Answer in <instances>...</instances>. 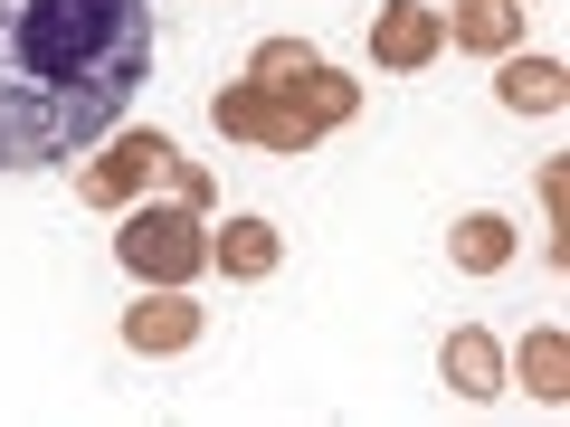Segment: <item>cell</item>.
<instances>
[{"mask_svg": "<svg viewBox=\"0 0 570 427\" xmlns=\"http://www.w3.org/2000/svg\"><path fill=\"white\" fill-rule=\"evenodd\" d=\"M190 342H200V305L181 285H142V305H124V351L163 361V351H190Z\"/></svg>", "mask_w": 570, "mask_h": 427, "instance_id": "cell-6", "label": "cell"}, {"mask_svg": "<svg viewBox=\"0 0 570 427\" xmlns=\"http://www.w3.org/2000/svg\"><path fill=\"white\" fill-rule=\"evenodd\" d=\"M171 162H181V152H171V133H124L115 152H96V162H77V200L86 209H134L142 190H163L171 181Z\"/></svg>", "mask_w": 570, "mask_h": 427, "instance_id": "cell-4", "label": "cell"}, {"mask_svg": "<svg viewBox=\"0 0 570 427\" xmlns=\"http://www.w3.org/2000/svg\"><path fill=\"white\" fill-rule=\"evenodd\" d=\"M314 67H324V48H305V39H257L247 77H257V86H305Z\"/></svg>", "mask_w": 570, "mask_h": 427, "instance_id": "cell-13", "label": "cell"}, {"mask_svg": "<svg viewBox=\"0 0 570 427\" xmlns=\"http://www.w3.org/2000/svg\"><path fill=\"white\" fill-rule=\"evenodd\" d=\"M352 115H362V86L333 77V67H314L305 86H257V77H238V86L209 96V123H219L228 142H257V152H314V142L343 133Z\"/></svg>", "mask_w": 570, "mask_h": 427, "instance_id": "cell-2", "label": "cell"}, {"mask_svg": "<svg viewBox=\"0 0 570 427\" xmlns=\"http://www.w3.org/2000/svg\"><path fill=\"white\" fill-rule=\"evenodd\" d=\"M448 39H456V48H485V58H504V48L523 39V0H456Z\"/></svg>", "mask_w": 570, "mask_h": 427, "instance_id": "cell-12", "label": "cell"}, {"mask_svg": "<svg viewBox=\"0 0 570 427\" xmlns=\"http://www.w3.org/2000/svg\"><path fill=\"white\" fill-rule=\"evenodd\" d=\"M438 48H448V10H428V0H381V20H371L381 77H419Z\"/></svg>", "mask_w": 570, "mask_h": 427, "instance_id": "cell-5", "label": "cell"}, {"mask_svg": "<svg viewBox=\"0 0 570 427\" xmlns=\"http://www.w3.org/2000/svg\"><path fill=\"white\" fill-rule=\"evenodd\" d=\"M209 266H219L228 285L276 276V266H285V228H276V219H228L219 238H209Z\"/></svg>", "mask_w": 570, "mask_h": 427, "instance_id": "cell-7", "label": "cell"}, {"mask_svg": "<svg viewBox=\"0 0 570 427\" xmlns=\"http://www.w3.org/2000/svg\"><path fill=\"white\" fill-rule=\"evenodd\" d=\"M494 96H504L513 115H561V105H570V67H561V58H523V48H504Z\"/></svg>", "mask_w": 570, "mask_h": 427, "instance_id": "cell-10", "label": "cell"}, {"mask_svg": "<svg viewBox=\"0 0 570 427\" xmlns=\"http://www.w3.org/2000/svg\"><path fill=\"white\" fill-rule=\"evenodd\" d=\"M513 380H523L542 408H561V399H570V332H551V324L523 332V351H513Z\"/></svg>", "mask_w": 570, "mask_h": 427, "instance_id": "cell-11", "label": "cell"}, {"mask_svg": "<svg viewBox=\"0 0 570 427\" xmlns=\"http://www.w3.org/2000/svg\"><path fill=\"white\" fill-rule=\"evenodd\" d=\"M153 77V0H0V171L96 152Z\"/></svg>", "mask_w": 570, "mask_h": 427, "instance_id": "cell-1", "label": "cell"}, {"mask_svg": "<svg viewBox=\"0 0 570 427\" xmlns=\"http://www.w3.org/2000/svg\"><path fill=\"white\" fill-rule=\"evenodd\" d=\"M561 200H570V171L551 162V171H542V219H551V247H561Z\"/></svg>", "mask_w": 570, "mask_h": 427, "instance_id": "cell-15", "label": "cell"}, {"mask_svg": "<svg viewBox=\"0 0 570 427\" xmlns=\"http://www.w3.org/2000/svg\"><path fill=\"white\" fill-rule=\"evenodd\" d=\"M513 247H523V238H513V219H504V209H466V219L448 228L456 276H504V266H513Z\"/></svg>", "mask_w": 570, "mask_h": 427, "instance_id": "cell-9", "label": "cell"}, {"mask_svg": "<svg viewBox=\"0 0 570 427\" xmlns=\"http://www.w3.org/2000/svg\"><path fill=\"white\" fill-rule=\"evenodd\" d=\"M438 380H448L456 399H494V389H504V351H494V332L456 324L448 342H438Z\"/></svg>", "mask_w": 570, "mask_h": 427, "instance_id": "cell-8", "label": "cell"}, {"mask_svg": "<svg viewBox=\"0 0 570 427\" xmlns=\"http://www.w3.org/2000/svg\"><path fill=\"white\" fill-rule=\"evenodd\" d=\"M163 190H171V200H181V209H200V219H209V200H219L200 162H171V181H163Z\"/></svg>", "mask_w": 570, "mask_h": 427, "instance_id": "cell-14", "label": "cell"}, {"mask_svg": "<svg viewBox=\"0 0 570 427\" xmlns=\"http://www.w3.org/2000/svg\"><path fill=\"white\" fill-rule=\"evenodd\" d=\"M115 257H124V276L134 285H190L209 266V238H200V209H153V200H134L124 209V228H115Z\"/></svg>", "mask_w": 570, "mask_h": 427, "instance_id": "cell-3", "label": "cell"}]
</instances>
